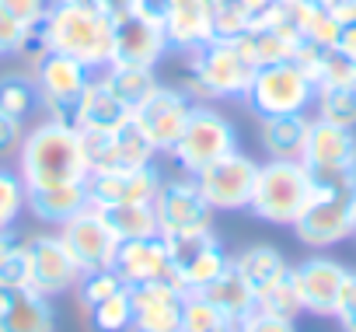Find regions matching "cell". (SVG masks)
<instances>
[{"instance_id":"obj_48","label":"cell","mask_w":356,"mask_h":332,"mask_svg":"<svg viewBox=\"0 0 356 332\" xmlns=\"http://www.w3.org/2000/svg\"><path fill=\"white\" fill-rule=\"evenodd\" d=\"M213 332H238L234 325H224V329H213Z\"/></svg>"},{"instance_id":"obj_1","label":"cell","mask_w":356,"mask_h":332,"mask_svg":"<svg viewBox=\"0 0 356 332\" xmlns=\"http://www.w3.org/2000/svg\"><path fill=\"white\" fill-rule=\"evenodd\" d=\"M18 175L29 189H49V186L88 179L81 129L74 122L42 116V122L25 129V140L18 150Z\"/></svg>"},{"instance_id":"obj_8","label":"cell","mask_w":356,"mask_h":332,"mask_svg":"<svg viewBox=\"0 0 356 332\" xmlns=\"http://www.w3.org/2000/svg\"><path fill=\"white\" fill-rule=\"evenodd\" d=\"M255 175H259V161H252L238 147V150L217 157L213 164H207V168H200L193 175V182L213 210H248Z\"/></svg>"},{"instance_id":"obj_13","label":"cell","mask_w":356,"mask_h":332,"mask_svg":"<svg viewBox=\"0 0 356 332\" xmlns=\"http://www.w3.org/2000/svg\"><path fill=\"white\" fill-rule=\"evenodd\" d=\"M168 35L164 25L140 15V11H122L115 15V35H112V63L122 67H150L157 70L168 56Z\"/></svg>"},{"instance_id":"obj_7","label":"cell","mask_w":356,"mask_h":332,"mask_svg":"<svg viewBox=\"0 0 356 332\" xmlns=\"http://www.w3.org/2000/svg\"><path fill=\"white\" fill-rule=\"evenodd\" d=\"M314 81L304 74V67H297L293 60H280V63H262L248 84V109L259 119L269 116H290V112H307L314 105Z\"/></svg>"},{"instance_id":"obj_15","label":"cell","mask_w":356,"mask_h":332,"mask_svg":"<svg viewBox=\"0 0 356 332\" xmlns=\"http://www.w3.org/2000/svg\"><path fill=\"white\" fill-rule=\"evenodd\" d=\"M60 238L63 245L70 248V255L77 259L81 273L88 269H105L115 262V252H119V238L115 231L108 228L105 214L98 207H84L77 217H70L63 228H60Z\"/></svg>"},{"instance_id":"obj_28","label":"cell","mask_w":356,"mask_h":332,"mask_svg":"<svg viewBox=\"0 0 356 332\" xmlns=\"http://www.w3.org/2000/svg\"><path fill=\"white\" fill-rule=\"evenodd\" d=\"M196 294H203L207 301H213L231 325H238L241 318H248V315L255 311V294H252V287L238 276V269H234L231 262H227V269H224L213 283H207V287L196 290Z\"/></svg>"},{"instance_id":"obj_29","label":"cell","mask_w":356,"mask_h":332,"mask_svg":"<svg viewBox=\"0 0 356 332\" xmlns=\"http://www.w3.org/2000/svg\"><path fill=\"white\" fill-rule=\"evenodd\" d=\"M0 109L15 119H22V122H29L35 112H42V91H39L32 67L0 74Z\"/></svg>"},{"instance_id":"obj_33","label":"cell","mask_w":356,"mask_h":332,"mask_svg":"<svg viewBox=\"0 0 356 332\" xmlns=\"http://www.w3.org/2000/svg\"><path fill=\"white\" fill-rule=\"evenodd\" d=\"M314 116L346 129H356V84L346 88H318L314 95Z\"/></svg>"},{"instance_id":"obj_32","label":"cell","mask_w":356,"mask_h":332,"mask_svg":"<svg viewBox=\"0 0 356 332\" xmlns=\"http://www.w3.org/2000/svg\"><path fill=\"white\" fill-rule=\"evenodd\" d=\"M91 329L95 332H129L133 329V297L129 287H119L115 294H108L105 301L88 308Z\"/></svg>"},{"instance_id":"obj_4","label":"cell","mask_w":356,"mask_h":332,"mask_svg":"<svg viewBox=\"0 0 356 332\" xmlns=\"http://www.w3.org/2000/svg\"><path fill=\"white\" fill-rule=\"evenodd\" d=\"M255 63L238 49L234 39H210L203 49L189 56V70L182 88L193 102H220V98H245L255 77Z\"/></svg>"},{"instance_id":"obj_16","label":"cell","mask_w":356,"mask_h":332,"mask_svg":"<svg viewBox=\"0 0 356 332\" xmlns=\"http://www.w3.org/2000/svg\"><path fill=\"white\" fill-rule=\"evenodd\" d=\"M161 168L140 164V168H112V172H91L88 182V200L91 207L105 210V207H119V203H154L157 189H161Z\"/></svg>"},{"instance_id":"obj_31","label":"cell","mask_w":356,"mask_h":332,"mask_svg":"<svg viewBox=\"0 0 356 332\" xmlns=\"http://www.w3.org/2000/svg\"><path fill=\"white\" fill-rule=\"evenodd\" d=\"M102 214H105V221H108V228L115 231L119 242L161 235L157 217H154V203H119V207H105Z\"/></svg>"},{"instance_id":"obj_35","label":"cell","mask_w":356,"mask_h":332,"mask_svg":"<svg viewBox=\"0 0 356 332\" xmlns=\"http://www.w3.org/2000/svg\"><path fill=\"white\" fill-rule=\"evenodd\" d=\"M29 210V186L18 172L0 168V231H15L18 217Z\"/></svg>"},{"instance_id":"obj_27","label":"cell","mask_w":356,"mask_h":332,"mask_svg":"<svg viewBox=\"0 0 356 332\" xmlns=\"http://www.w3.org/2000/svg\"><path fill=\"white\" fill-rule=\"evenodd\" d=\"M231 266H234L238 276L252 287L255 297H259L273 280H280V276L290 269L286 255H283L280 248H273V245H248V248H241L238 255H231Z\"/></svg>"},{"instance_id":"obj_5","label":"cell","mask_w":356,"mask_h":332,"mask_svg":"<svg viewBox=\"0 0 356 332\" xmlns=\"http://www.w3.org/2000/svg\"><path fill=\"white\" fill-rule=\"evenodd\" d=\"M311 200V172L304 161H286V157H269L259 164L255 189L248 210L276 228H293L300 210Z\"/></svg>"},{"instance_id":"obj_19","label":"cell","mask_w":356,"mask_h":332,"mask_svg":"<svg viewBox=\"0 0 356 332\" xmlns=\"http://www.w3.org/2000/svg\"><path fill=\"white\" fill-rule=\"evenodd\" d=\"M346 273L349 269L339 259H332V255H311V259L297 262L293 266V283H297L304 311L318 315V318H332L339 290L346 283Z\"/></svg>"},{"instance_id":"obj_45","label":"cell","mask_w":356,"mask_h":332,"mask_svg":"<svg viewBox=\"0 0 356 332\" xmlns=\"http://www.w3.org/2000/svg\"><path fill=\"white\" fill-rule=\"evenodd\" d=\"M133 4H136V0H98V8L105 11V15H122V11H133Z\"/></svg>"},{"instance_id":"obj_6","label":"cell","mask_w":356,"mask_h":332,"mask_svg":"<svg viewBox=\"0 0 356 332\" xmlns=\"http://www.w3.org/2000/svg\"><path fill=\"white\" fill-rule=\"evenodd\" d=\"M231 150H238L234 122L224 112H217L213 105L196 102L186 126H182V133H178V140L168 154L186 175H196L200 168H207V164H213L217 157H224Z\"/></svg>"},{"instance_id":"obj_36","label":"cell","mask_w":356,"mask_h":332,"mask_svg":"<svg viewBox=\"0 0 356 332\" xmlns=\"http://www.w3.org/2000/svg\"><path fill=\"white\" fill-rule=\"evenodd\" d=\"M231 325L224 318V311L207 301L203 294H186V304H182V332H213V329H224Z\"/></svg>"},{"instance_id":"obj_37","label":"cell","mask_w":356,"mask_h":332,"mask_svg":"<svg viewBox=\"0 0 356 332\" xmlns=\"http://www.w3.org/2000/svg\"><path fill=\"white\" fill-rule=\"evenodd\" d=\"M119 287H126L122 283V276L112 269V266H105V269H88V273H81V280H77V304L88 311L91 304H98V301H105L108 294H115Z\"/></svg>"},{"instance_id":"obj_11","label":"cell","mask_w":356,"mask_h":332,"mask_svg":"<svg viewBox=\"0 0 356 332\" xmlns=\"http://www.w3.org/2000/svg\"><path fill=\"white\" fill-rule=\"evenodd\" d=\"M213 214L217 210L203 200L193 175L189 179H161V189L154 196V217H157L161 238L213 231Z\"/></svg>"},{"instance_id":"obj_22","label":"cell","mask_w":356,"mask_h":332,"mask_svg":"<svg viewBox=\"0 0 356 332\" xmlns=\"http://www.w3.org/2000/svg\"><path fill=\"white\" fill-rule=\"evenodd\" d=\"M112 269L122 276V283H126V287L150 283V280H171V255H168V242H164L161 235L133 238V242H119V252H115Z\"/></svg>"},{"instance_id":"obj_46","label":"cell","mask_w":356,"mask_h":332,"mask_svg":"<svg viewBox=\"0 0 356 332\" xmlns=\"http://www.w3.org/2000/svg\"><path fill=\"white\" fill-rule=\"evenodd\" d=\"M15 245H18V235L15 231H0V266H4V259L11 255Z\"/></svg>"},{"instance_id":"obj_9","label":"cell","mask_w":356,"mask_h":332,"mask_svg":"<svg viewBox=\"0 0 356 332\" xmlns=\"http://www.w3.org/2000/svg\"><path fill=\"white\" fill-rule=\"evenodd\" d=\"M164 242H168V255H171V280L186 294H196L207 283H213L231 262V255L224 252V245L213 231L178 235V238H164Z\"/></svg>"},{"instance_id":"obj_26","label":"cell","mask_w":356,"mask_h":332,"mask_svg":"<svg viewBox=\"0 0 356 332\" xmlns=\"http://www.w3.org/2000/svg\"><path fill=\"white\" fill-rule=\"evenodd\" d=\"M307 129H311V116H307V112L269 116V119L259 122V140H262V150H266L269 157L300 161L304 143H307Z\"/></svg>"},{"instance_id":"obj_20","label":"cell","mask_w":356,"mask_h":332,"mask_svg":"<svg viewBox=\"0 0 356 332\" xmlns=\"http://www.w3.org/2000/svg\"><path fill=\"white\" fill-rule=\"evenodd\" d=\"M164 35H168V49L171 53L193 56L210 39H217L213 4L210 0H168V8H164Z\"/></svg>"},{"instance_id":"obj_43","label":"cell","mask_w":356,"mask_h":332,"mask_svg":"<svg viewBox=\"0 0 356 332\" xmlns=\"http://www.w3.org/2000/svg\"><path fill=\"white\" fill-rule=\"evenodd\" d=\"M22 140H25V122L0 109V161H4V157H18Z\"/></svg>"},{"instance_id":"obj_34","label":"cell","mask_w":356,"mask_h":332,"mask_svg":"<svg viewBox=\"0 0 356 332\" xmlns=\"http://www.w3.org/2000/svg\"><path fill=\"white\" fill-rule=\"evenodd\" d=\"M255 308H262L269 315H283V318L304 315V304H300V294H297V283H293V266L255 297Z\"/></svg>"},{"instance_id":"obj_25","label":"cell","mask_w":356,"mask_h":332,"mask_svg":"<svg viewBox=\"0 0 356 332\" xmlns=\"http://www.w3.org/2000/svg\"><path fill=\"white\" fill-rule=\"evenodd\" d=\"M84 207H91L88 200V182H63V186H49V189H29V214L49 228H63L70 217H77Z\"/></svg>"},{"instance_id":"obj_10","label":"cell","mask_w":356,"mask_h":332,"mask_svg":"<svg viewBox=\"0 0 356 332\" xmlns=\"http://www.w3.org/2000/svg\"><path fill=\"white\" fill-rule=\"evenodd\" d=\"M193 95L182 88V84H157L136 109H133V126L147 136V143L157 150V154H168L182 133L189 112H193Z\"/></svg>"},{"instance_id":"obj_40","label":"cell","mask_w":356,"mask_h":332,"mask_svg":"<svg viewBox=\"0 0 356 332\" xmlns=\"http://www.w3.org/2000/svg\"><path fill=\"white\" fill-rule=\"evenodd\" d=\"M238 332H297V318H283V315H269L262 308H255L248 318H241L234 325Z\"/></svg>"},{"instance_id":"obj_14","label":"cell","mask_w":356,"mask_h":332,"mask_svg":"<svg viewBox=\"0 0 356 332\" xmlns=\"http://www.w3.org/2000/svg\"><path fill=\"white\" fill-rule=\"evenodd\" d=\"M25 252H29V287L32 290L46 297H60L77 287L81 266L60 235H32L25 242Z\"/></svg>"},{"instance_id":"obj_18","label":"cell","mask_w":356,"mask_h":332,"mask_svg":"<svg viewBox=\"0 0 356 332\" xmlns=\"http://www.w3.org/2000/svg\"><path fill=\"white\" fill-rule=\"evenodd\" d=\"M84 136V157L88 175L91 172H112V168H140L157 157V150L147 143V136L129 122L115 133H81Z\"/></svg>"},{"instance_id":"obj_38","label":"cell","mask_w":356,"mask_h":332,"mask_svg":"<svg viewBox=\"0 0 356 332\" xmlns=\"http://www.w3.org/2000/svg\"><path fill=\"white\" fill-rule=\"evenodd\" d=\"M25 42H29V25L18 22L15 15H8L4 8H0V60L22 56Z\"/></svg>"},{"instance_id":"obj_17","label":"cell","mask_w":356,"mask_h":332,"mask_svg":"<svg viewBox=\"0 0 356 332\" xmlns=\"http://www.w3.org/2000/svg\"><path fill=\"white\" fill-rule=\"evenodd\" d=\"M133 297V329L129 332H182L186 290L175 280H150L129 287Z\"/></svg>"},{"instance_id":"obj_2","label":"cell","mask_w":356,"mask_h":332,"mask_svg":"<svg viewBox=\"0 0 356 332\" xmlns=\"http://www.w3.org/2000/svg\"><path fill=\"white\" fill-rule=\"evenodd\" d=\"M311 200L293 221V235L307 248H332L356 231V168H307Z\"/></svg>"},{"instance_id":"obj_21","label":"cell","mask_w":356,"mask_h":332,"mask_svg":"<svg viewBox=\"0 0 356 332\" xmlns=\"http://www.w3.org/2000/svg\"><path fill=\"white\" fill-rule=\"evenodd\" d=\"M0 332H56L53 297L32 287H0Z\"/></svg>"},{"instance_id":"obj_49","label":"cell","mask_w":356,"mask_h":332,"mask_svg":"<svg viewBox=\"0 0 356 332\" xmlns=\"http://www.w3.org/2000/svg\"><path fill=\"white\" fill-rule=\"evenodd\" d=\"M353 238H356V231H353Z\"/></svg>"},{"instance_id":"obj_42","label":"cell","mask_w":356,"mask_h":332,"mask_svg":"<svg viewBox=\"0 0 356 332\" xmlns=\"http://www.w3.org/2000/svg\"><path fill=\"white\" fill-rule=\"evenodd\" d=\"M0 8H4L8 15H15L18 22H25L29 29H35L49 15L53 0H0Z\"/></svg>"},{"instance_id":"obj_39","label":"cell","mask_w":356,"mask_h":332,"mask_svg":"<svg viewBox=\"0 0 356 332\" xmlns=\"http://www.w3.org/2000/svg\"><path fill=\"white\" fill-rule=\"evenodd\" d=\"M332 318L339 322L342 332H356V269L346 273V283L339 290V301H335Z\"/></svg>"},{"instance_id":"obj_3","label":"cell","mask_w":356,"mask_h":332,"mask_svg":"<svg viewBox=\"0 0 356 332\" xmlns=\"http://www.w3.org/2000/svg\"><path fill=\"white\" fill-rule=\"evenodd\" d=\"M39 29H42V39L53 53H67L95 74L112 63L115 18L98 11V8L70 4V0H53V8L39 22Z\"/></svg>"},{"instance_id":"obj_24","label":"cell","mask_w":356,"mask_h":332,"mask_svg":"<svg viewBox=\"0 0 356 332\" xmlns=\"http://www.w3.org/2000/svg\"><path fill=\"white\" fill-rule=\"evenodd\" d=\"M300 161L307 168H356V133L311 116V129H307Z\"/></svg>"},{"instance_id":"obj_44","label":"cell","mask_w":356,"mask_h":332,"mask_svg":"<svg viewBox=\"0 0 356 332\" xmlns=\"http://www.w3.org/2000/svg\"><path fill=\"white\" fill-rule=\"evenodd\" d=\"M335 49H339L346 60L356 63V22H353V25H342V32H339V39H335Z\"/></svg>"},{"instance_id":"obj_12","label":"cell","mask_w":356,"mask_h":332,"mask_svg":"<svg viewBox=\"0 0 356 332\" xmlns=\"http://www.w3.org/2000/svg\"><path fill=\"white\" fill-rule=\"evenodd\" d=\"M32 74L42 91V116L63 119V122H70L77 98L84 95V88L95 77V70H88L81 60H74L67 53H53V49L32 63Z\"/></svg>"},{"instance_id":"obj_41","label":"cell","mask_w":356,"mask_h":332,"mask_svg":"<svg viewBox=\"0 0 356 332\" xmlns=\"http://www.w3.org/2000/svg\"><path fill=\"white\" fill-rule=\"evenodd\" d=\"M0 287H29V252L25 242H18L11 248V255L0 266Z\"/></svg>"},{"instance_id":"obj_47","label":"cell","mask_w":356,"mask_h":332,"mask_svg":"<svg viewBox=\"0 0 356 332\" xmlns=\"http://www.w3.org/2000/svg\"><path fill=\"white\" fill-rule=\"evenodd\" d=\"M321 4H325V8H339V4H342V0H321Z\"/></svg>"},{"instance_id":"obj_30","label":"cell","mask_w":356,"mask_h":332,"mask_svg":"<svg viewBox=\"0 0 356 332\" xmlns=\"http://www.w3.org/2000/svg\"><path fill=\"white\" fill-rule=\"evenodd\" d=\"M98 81H102L119 102H126L129 109H136V105L161 84L157 70H150V67H122V63H108L105 70H98Z\"/></svg>"},{"instance_id":"obj_23","label":"cell","mask_w":356,"mask_h":332,"mask_svg":"<svg viewBox=\"0 0 356 332\" xmlns=\"http://www.w3.org/2000/svg\"><path fill=\"white\" fill-rule=\"evenodd\" d=\"M70 122H74L81 133H115V129H122V126L133 122V109H129L126 102H119V98L98 81V74H95L91 84L84 88V95L77 98Z\"/></svg>"}]
</instances>
